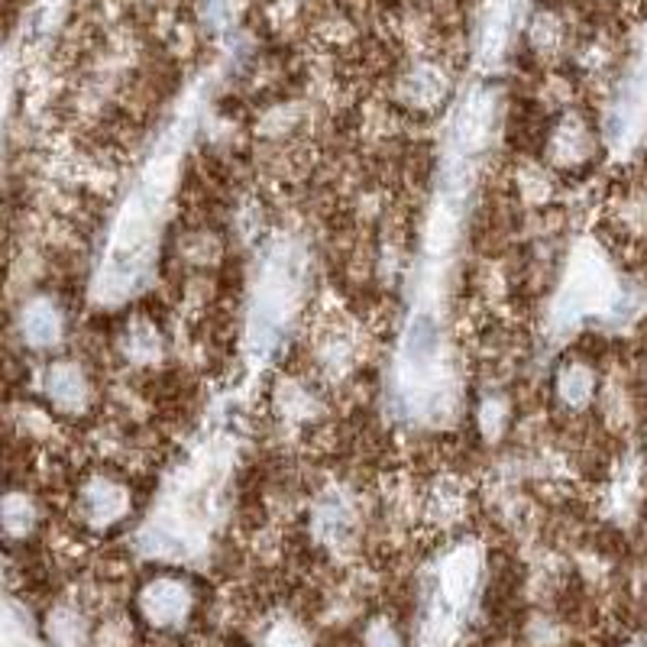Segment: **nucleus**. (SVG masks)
I'll return each instance as SVG.
<instances>
[{"label":"nucleus","mask_w":647,"mask_h":647,"mask_svg":"<svg viewBox=\"0 0 647 647\" xmlns=\"http://www.w3.org/2000/svg\"><path fill=\"white\" fill-rule=\"evenodd\" d=\"M130 505H134V496L124 476L94 473L74 489V521L88 528H111L134 511Z\"/></svg>","instance_id":"1"},{"label":"nucleus","mask_w":647,"mask_h":647,"mask_svg":"<svg viewBox=\"0 0 647 647\" xmlns=\"http://www.w3.org/2000/svg\"><path fill=\"white\" fill-rule=\"evenodd\" d=\"M46 402L62 415H84L94 405V376L81 360H56L43 379Z\"/></svg>","instance_id":"2"},{"label":"nucleus","mask_w":647,"mask_h":647,"mask_svg":"<svg viewBox=\"0 0 647 647\" xmlns=\"http://www.w3.org/2000/svg\"><path fill=\"white\" fill-rule=\"evenodd\" d=\"M20 337L30 350H53L66 337V314L56 298H30L20 308Z\"/></svg>","instance_id":"3"},{"label":"nucleus","mask_w":647,"mask_h":647,"mask_svg":"<svg viewBox=\"0 0 647 647\" xmlns=\"http://www.w3.org/2000/svg\"><path fill=\"white\" fill-rule=\"evenodd\" d=\"M554 392H557L561 405L570 408V412H582L589 402H596L599 379H596L592 362L586 357H567L564 366L557 369V376H554Z\"/></svg>","instance_id":"4"},{"label":"nucleus","mask_w":647,"mask_h":647,"mask_svg":"<svg viewBox=\"0 0 647 647\" xmlns=\"http://www.w3.org/2000/svg\"><path fill=\"white\" fill-rule=\"evenodd\" d=\"M185 609H192L188 605V589H182V582L178 579H159V582H152V619L155 622H169V619H175V615H182Z\"/></svg>","instance_id":"5"}]
</instances>
